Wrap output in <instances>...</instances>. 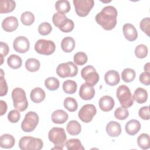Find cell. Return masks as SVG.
Masks as SVG:
<instances>
[{"instance_id": "cell-39", "label": "cell", "mask_w": 150, "mask_h": 150, "mask_svg": "<svg viewBox=\"0 0 150 150\" xmlns=\"http://www.w3.org/2000/svg\"><path fill=\"white\" fill-rule=\"evenodd\" d=\"M88 57L87 54L83 52H79L74 55L73 60L75 64L80 66L84 65L87 62Z\"/></svg>"}, {"instance_id": "cell-9", "label": "cell", "mask_w": 150, "mask_h": 150, "mask_svg": "<svg viewBox=\"0 0 150 150\" xmlns=\"http://www.w3.org/2000/svg\"><path fill=\"white\" fill-rule=\"evenodd\" d=\"M56 49L54 43L50 40L39 39L35 45V51L43 55H50L54 53Z\"/></svg>"}, {"instance_id": "cell-12", "label": "cell", "mask_w": 150, "mask_h": 150, "mask_svg": "<svg viewBox=\"0 0 150 150\" xmlns=\"http://www.w3.org/2000/svg\"><path fill=\"white\" fill-rule=\"evenodd\" d=\"M29 47L30 43L28 39L23 36L16 38L13 43L14 50L20 53H24L28 52L29 49Z\"/></svg>"}, {"instance_id": "cell-19", "label": "cell", "mask_w": 150, "mask_h": 150, "mask_svg": "<svg viewBox=\"0 0 150 150\" xmlns=\"http://www.w3.org/2000/svg\"><path fill=\"white\" fill-rule=\"evenodd\" d=\"M141 127V123L137 120H131L128 121L125 126L126 132L129 135H136L140 130Z\"/></svg>"}, {"instance_id": "cell-21", "label": "cell", "mask_w": 150, "mask_h": 150, "mask_svg": "<svg viewBox=\"0 0 150 150\" xmlns=\"http://www.w3.org/2000/svg\"><path fill=\"white\" fill-rule=\"evenodd\" d=\"M46 97L45 92L40 87H35L30 93V98L35 103H40L43 101Z\"/></svg>"}, {"instance_id": "cell-18", "label": "cell", "mask_w": 150, "mask_h": 150, "mask_svg": "<svg viewBox=\"0 0 150 150\" xmlns=\"http://www.w3.org/2000/svg\"><path fill=\"white\" fill-rule=\"evenodd\" d=\"M104 80L106 84L109 86H116L120 80L119 73L114 70H108L104 75Z\"/></svg>"}, {"instance_id": "cell-43", "label": "cell", "mask_w": 150, "mask_h": 150, "mask_svg": "<svg viewBox=\"0 0 150 150\" xmlns=\"http://www.w3.org/2000/svg\"><path fill=\"white\" fill-rule=\"evenodd\" d=\"M139 27L147 35V36H149L150 32V18H145L141 20L139 24Z\"/></svg>"}, {"instance_id": "cell-10", "label": "cell", "mask_w": 150, "mask_h": 150, "mask_svg": "<svg viewBox=\"0 0 150 150\" xmlns=\"http://www.w3.org/2000/svg\"><path fill=\"white\" fill-rule=\"evenodd\" d=\"M81 76L85 80L86 83L94 86L99 81V74L96 71V69L91 65L87 66L82 69Z\"/></svg>"}, {"instance_id": "cell-42", "label": "cell", "mask_w": 150, "mask_h": 150, "mask_svg": "<svg viewBox=\"0 0 150 150\" xmlns=\"http://www.w3.org/2000/svg\"><path fill=\"white\" fill-rule=\"evenodd\" d=\"M1 74H0V89H1V93L0 96L1 97L5 96L8 92V85L4 77V73L2 69H1Z\"/></svg>"}, {"instance_id": "cell-33", "label": "cell", "mask_w": 150, "mask_h": 150, "mask_svg": "<svg viewBox=\"0 0 150 150\" xmlns=\"http://www.w3.org/2000/svg\"><path fill=\"white\" fill-rule=\"evenodd\" d=\"M66 146L69 150H84V147L82 145L79 139H70L66 142Z\"/></svg>"}, {"instance_id": "cell-2", "label": "cell", "mask_w": 150, "mask_h": 150, "mask_svg": "<svg viewBox=\"0 0 150 150\" xmlns=\"http://www.w3.org/2000/svg\"><path fill=\"white\" fill-rule=\"evenodd\" d=\"M48 138L49 141L54 145L52 149H63L66 145L67 136L63 128H52L48 133Z\"/></svg>"}, {"instance_id": "cell-23", "label": "cell", "mask_w": 150, "mask_h": 150, "mask_svg": "<svg viewBox=\"0 0 150 150\" xmlns=\"http://www.w3.org/2000/svg\"><path fill=\"white\" fill-rule=\"evenodd\" d=\"M132 97L136 102L139 104H143L147 101L148 93L145 89L142 87H138L135 90Z\"/></svg>"}, {"instance_id": "cell-25", "label": "cell", "mask_w": 150, "mask_h": 150, "mask_svg": "<svg viewBox=\"0 0 150 150\" xmlns=\"http://www.w3.org/2000/svg\"><path fill=\"white\" fill-rule=\"evenodd\" d=\"M76 43L74 39L70 36L64 38L61 42V47L63 51L66 53L71 52L75 47Z\"/></svg>"}, {"instance_id": "cell-35", "label": "cell", "mask_w": 150, "mask_h": 150, "mask_svg": "<svg viewBox=\"0 0 150 150\" xmlns=\"http://www.w3.org/2000/svg\"><path fill=\"white\" fill-rule=\"evenodd\" d=\"M45 85L47 89L50 91H54L59 88L60 83L57 79L54 77L47 78L45 81Z\"/></svg>"}, {"instance_id": "cell-37", "label": "cell", "mask_w": 150, "mask_h": 150, "mask_svg": "<svg viewBox=\"0 0 150 150\" xmlns=\"http://www.w3.org/2000/svg\"><path fill=\"white\" fill-rule=\"evenodd\" d=\"M21 21L24 25L29 26L34 22L35 16L31 12L26 11L21 15Z\"/></svg>"}, {"instance_id": "cell-22", "label": "cell", "mask_w": 150, "mask_h": 150, "mask_svg": "<svg viewBox=\"0 0 150 150\" xmlns=\"http://www.w3.org/2000/svg\"><path fill=\"white\" fill-rule=\"evenodd\" d=\"M15 143L14 137L10 134H5L1 136L0 138V146L2 148L9 149L12 148Z\"/></svg>"}, {"instance_id": "cell-48", "label": "cell", "mask_w": 150, "mask_h": 150, "mask_svg": "<svg viewBox=\"0 0 150 150\" xmlns=\"http://www.w3.org/2000/svg\"><path fill=\"white\" fill-rule=\"evenodd\" d=\"M9 51V46L7 43L1 42V57H5L6 56Z\"/></svg>"}, {"instance_id": "cell-11", "label": "cell", "mask_w": 150, "mask_h": 150, "mask_svg": "<svg viewBox=\"0 0 150 150\" xmlns=\"http://www.w3.org/2000/svg\"><path fill=\"white\" fill-rule=\"evenodd\" d=\"M97 110L93 104H87L81 107L78 113L79 118L85 123L91 122L96 114Z\"/></svg>"}, {"instance_id": "cell-47", "label": "cell", "mask_w": 150, "mask_h": 150, "mask_svg": "<svg viewBox=\"0 0 150 150\" xmlns=\"http://www.w3.org/2000/svg\"><path fill=\"white\" fill-rule=\"evenodd\" d=\"M74 27V24L73 21L72 20L69 19L67 22L65 24V25L63 27V28L60 30L62 32H65V33L70 32L71 31H72L73 30Z\"/></svg>"}, {"instance_id": "cell-45", "label": "cell", "mask_w": 150, "mask_h": 150, "mask_svg": "<svg viewBox=\"0 0 150 150\" xmlns=\"http://www.w3.org/2000/svg\"><path fill=\"white\" fill-rule=\"evenodd\" d=\"M139 116L143 120H148L150 118L149 116V107L148 105L141 107L138 111Z\"/></svg>"}, {"instance_id": "cell-36", "label": "cell", "mask_w": 150, "mask_h": 150, "mask_svg": "<svg viewBox=\"0 0 150 150\" xmlns=\"http://www.w3.org/2000/svg\"><path fill=\"white\" fill-rule=\"evenodd\" d=\"M63 105L64 108L70 112H74L76 111L78 107V104L75 98L69 97H66L64 99Z\"/></svg>"}, {"instance_id": "cell-49", "label": "cell", "mask_w": 150, "mask_h": 150, "mask_svg": "<svg viewBox=\"0 0 150 150\" xmlns=\"http://www.w3.org/2000/svg\"><path fill=\"white\" fill-rule=\"evenodd\" d=\"M0 105H1V114H0L2 116L4 114H5V112H6L8 107H7V104H6V102L3 100L0 101Z\"/></svg>"}, {"instance_id": "cell-30", "label": "cell", "mask_w": 150, "mask_h": 150, "mask_svg": "<svg viewBox=\"0 0 150 150\" xmlns=\"http://www.w3.org/2000/svg\"><path fill=\"white\" fill-rule=\"evenodd\" d=\"M137 144L142 149H147L150 147V139L148 134L143 133L139 135L137 138Z\"/></svg>"}, {"instance_id": "cell-50", "label": "cell", "mask_w": 150, "mask_h": 150, "mask_svg": "<svg viewBox=\"0 0 150 150\" xmlns=\"http://www.w3.org/2000/svg\"><path fill=\"white\" fill-rule=\"evenodd\" d=\"M144 71L145 72H148V73H150V69H149V63L148 62L147 63H146L144 65Z\"/></svg>"}, {"instance_id": "cell-29", "label": "cell", "mask_w": 150, "mask_h": 150, "mask_svg": "<svg viewBox=\"0 0 150 150\" xmlns=\"http://www.w3.org/2000/svg\"><path fill=\"white\" fill-rule=\"evenodd\" d=\"M63 90L64 93L69 94H72L76 93L77 85L76 82L71 80H67L63 83L62 86Z\"/></svg>"}, {"instance_id": "cell-32", "label": "cell", "mask_w": 150, "mask_h": 150, "mask_svg": "<svg viewBox=\"0 0 150 150\" xmlns=\"http://www.w3.org/2000/svg\"><path fill=\"white\" fill-rule=\"evenodd\" d=\"M40 66L39 61L35 58H29L25 62V67L30 72L37 71Z\"/></svg>"}, {"instance_id": "cell-27", "label": "cell", "mask_w": 150, "mask_h": 150, "mask_svg": "<svg viewBox=\"0 0 150 150\" xmlns=\"http://www.w3.org/2000/svg\"><path fill=\"white\" fill-rule=\"evenodd\" d=\"M67 132L71 135H79L81 131V127L80 124L76 120L70 121L66 126Z\"/></svg>"}, {"instance_id": "cell-4", "label": "cell", "mask_w": 150, "mask_h": 150, "mask_svg": "<svg viewBox=\"0 0 150 150\" xmlns=\"http://www.w3.org/2000/svg\"><path fill=\"white\" fill-rule=\"evenodd\" d=\"M116 96L121 107L127 108L134 103L133 97L128 87L125 85L120 86L116 91Z\"/></svg>"}, {"instance_id": "cell-1", "label": "cell", "mask_w": 150, "mask_h": 150, "mask_svg": "<svg viewBox=\"0 0 150 150\" xmlns=\"http://www.w3.org/2000/svg\"><path fill=\"white\" fill-rule=\"evenodd\" d=\"M118 12L116 8L108 5L104 7L101 11L98 13L95 19L96 22L106 30H111L117 25Z\"/></svg>"}, {"instance_id": "cell-28", "label": "cell", "mask_w": 150, "mask_h": 150, "mask_svg": "<svg viewBox=\"0 0 150 150\" xmlns=\"http://www.w3.org/2000/svg\"><path fill=\"white\" fill-rule=\"evenodd\" d=\"M8 65L13 69H17L21 67L22 60L21 57L16 54H11L7 59Z\"/></svg>"}, {"instance_id": "cell-6", "label": "cell", "mask_w": 150, "mask_h": 150, "mask_svg": "<svg viewBox=\"0 0 150 150\" xmlns=\"http://www.w3.org/2000/svg\"><path fill=\"white\" fill-rule=\"evenodd\" d=\"M78 73L77 66L72 62H68L59 64L56 68L57 74L62 77H73L76 76Z\"/></svg>"}, {"instance_id": "cell-31", "label": "cell", "mask_w": 150, "mask_h": 150, "mask_svg": "<svg viewBox=\"0 0 150 150\" xmlns=\"http://www.w3.org/2000/svg\"><path fill=\"white\" fill-rule=\"evenodd\" d=\"M70 2L67 0L57 1L55 3V8L57 11L62 13H66L70 10Z\"/></svg>"}, {"instance_id": "cell-14", "label": "cell", "mask_w": 150, "mask_h": 150, "mask_svg": "<svg viewBox=\"0 0 150 150\" xmlns=\"http://www.w3.org/2000/svg\"><path fill=\"white\" fill-rule=\"evenodd\" d=\"M18 26V21L15 16H8L2 22V29L7 32H12L15 30Z\"/></svg>"}, {"instance_id": "cell-8", "label": "cell", "mask_w": 150, "mask_h": 150, "mask_svg": "<svg viewBox=\"0 0 150 150\" xmlns=\"http://www.w3.org/2000/svg\"><path fill=\"white\" fill-rule=\"evenodd\" d=\"M73 2L77 15L80 17L87 16L94 5L93 0H73Z\"/></svg>"}, {"instance_id": "cell-15", "label": "cell", "mask_w": 150, "mask_h": 150, "mask_svg": "<svg viewBox=\"0 0 150 150\" xmlns=\"http://www.w3.org/2000/svg\"><path fill=\"white\" fill-rule=\"evenodd\" d=\"M125 38L129 42H133L137 39L138 33L135 26L131 23H125L122 27Z\"/></svg>"}, {"instance_id": "cell-7", "label": "cell", "mask_w": 150, "mask_h": 150, "mask_svg": "<svg viewBox=\"0 0 150 150\" xmlns=\"http://www.w3.org/2000/svg\"><path fill=\"white\" fill-rule=\"evenodd\" d=\"M39 122V116L35 112H27L21 124V128L25 132H32Z\"/></svg>"}, {"instance_id": "cell-17", "label": "cell", "mask_w": 150, "mask_h": 150, "mask_svg": "<svg viewBox=\"0 0 150 150\" xmlns=\"http://www.w3.org/2000/svg\"><path fill=\"white\" fill-rule=\"evenodd\" d=\"M107 134L111 137H118L121 133V125L116 121H111L109 122L105 127Z\"/></svg>"}, {"instance_id": "cell-46", "label": "cell", "mask_w": 150, "mask_h": 150, "mask_svg": "<svg viewBox=\"0 0 150 150\" xmlns=\"http://www.w3.org/2000/svg\"><path fill=\"white\" fill-rule=\"evenodd\" d=\"M139 81L146 86H149L150 83V73L143 72L139 75Z\"/></svg>"}, {"instance_id": "cell-41", "label": "cell", "mask_w": 150, "mask_h": 150, "mask_svg": "<svg viewBox=\"0 0 150 150\" xmlns=\"http://www.w3.org/2000/svg\"><path fill=\"white\" fill-rule=\"evenodd\" d=\"M52 27L51 25L48 22H42L38 27V32L40 35L43 36H46L52 32Z\"/></svg>"}, {"instance_id": "cell-44", "label": "cell", "mask_w": 150, "mask_h": 150, "mask_svg": "<svg viewBox=\"0 0 150 150\" xmlns=\"http://www.w3.org/2000/svg\"><path fill=\"white\" fill-rule=\"evenodd\" d=\"M21 117V114L19 111L12 110L8 114V119L12 123H16L19 121Z\"/></svg>"}, {"instance_id": "cell-16", "label": "cell", "mask_w": 150, "mask_h": 150, "mask_svg": "<svg viewBox=\"0 0 150 150\" xmlns=\"http://www.w3.org/2000/svg\"><path fill=\"white\" fill-rule=\"evenodd\" d=\"M99 107L104 112H108L112 110L114 107L115 102L114 99L110 96H104L99 100Z\"/></svg>"}, {"instance_id": "cell-38", "label": "cell", "mask_w": 150, "mask_h": 150, "mask_svg": "<svg viewBox=\"0 0 150 150\" xmlns=\"http://www.w3.org/2000/svg\"><path fill=\"white\" fill-rule=\"evenodd\" d=\"M148 49L146 46L144 44H139L135 49V55L139 59H143L146 57Z\"/></svg>"}, {"instance_id": "cell-24", "label": "cell", "mask_w": 150, "mask_h": 150, "mask_svg": "<svg viewBox=\"0 0 150 150\" xmlns=\"http://www.w3.org/2000/svg\"><path fill=\"white\" fill-rule=\"evenodd\" d=\"M69 18L64 13H55L53 14L52 17V21L54 26L57 27L60 30H61L63 27L65 25L67 22Z\"/></svg>"}, {"instance_id": "cell-34", "label": "cell", "mask_w": 150, "mask_h": 150, "mask_svg": "<svg viewBox=\"0 0 150 150\" xmlns=\"http://www.w3.org/2000/svg\"><path fill=\"white\" fill-rule=\"evenodd\" d=\"M136 76L135 71L134 69L127 68L123 70L121 73L122 80L125 83H129L132 81Z\"/></svg>"}, {"instance_id": "cell-40", "label": "cell", "mask_w": 150, "mask_h": 150, "mask_svg": "<svg viewBox=\"0 0 150 150\" xmlns=\"http://www.w3.org/2000/svg\"><path fill=\"white\" fill-rule=\"evenodd\" d=\"M129 116V111L127 108L122 107H118L114 111V117L120 120H124Z\"/></svg>"}, {"instance_id": "cell-26", "label": "cell", "mask_w": 150, "mask_h": 150, "mask_svg": "<svg viewBox=\"0 0 150 150\" xmlns=\"http://www.w3.org/2000/svg\"><path fill=\"white\" fill-rule=\"evenodd\" d=\"M16 7V3L12 0L0 1V13H6L12 12Z\"/></svg>"}, {"instance_id": "cell-3", "label": "cell", "mask_w": 150, "mask_h": 150, "mask_svg": "<svg viewBox=\"0 0 150 150\" xmlns=\"http://www.w3.org/2000/svg\"><path fill=\"white\" fill-rule=\"evenodd\" d=\"M12 98L14 108L19 111L26 110L28 107V102L26 93L23 89L19 87L14 88L12 91Z\"/></svg>"}, {"instance_id": "cell-5", "label": "cell", "mask_w": 150, "mask_h": 150, "mask_svg": "<svg viewBox=\"0 0 150 150\" xmlns=\"http://www.w3.org/2000/svg\"><path fill=\"white\" fill-rule=\"evenodd\" d=\"M43 146L42 140L33 137H23L19 141V147L22 150H40Z\"/></svg>"}, {"instance_id": "cell-13", "label": "cell", "mask_w": 150, "mask_h": 150, "mask_svg": "<svg viewBox=\"0 0 150 150\" xmlns=\"http://www.w3.org/2000/svg\"><path fill=\"white\" fill-rule=\"evenodd\" d=\"M95 95V90L93 86L87 83H83L80 87L79 96L82 100H91Z\"/></svg>"}, {"instance_id": "cell-20", "label": "cell", "mask_w": 150, "mask_h": 150, "mask_svg": "<svg viewBox=\"0 0 150 150\" xmlns=\"http://www.w3.org/2000/svg\"><path fill=\"white\" fill-rule=\"evenodd\" d=\"M69 115L67 113L63 110H57L54 111L51 116L52 121L54 124H62L67 121Z\"/></svg>"}]
</instances>
